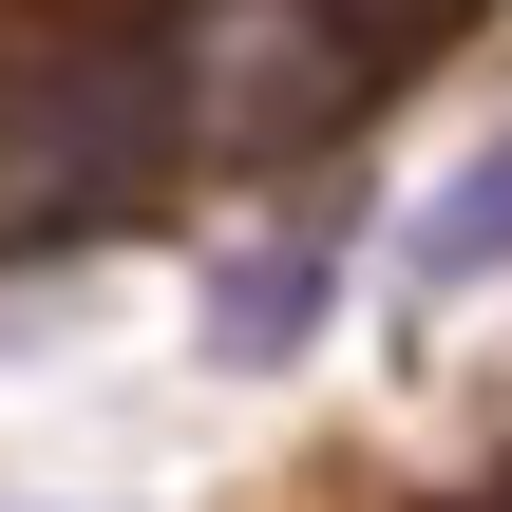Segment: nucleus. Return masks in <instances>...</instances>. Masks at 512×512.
Wrapping results in <instances>:
<instances>
[{"mask_svg": "<svg viewBox=\"0 0 512 512\" xmlns=\"http://www.w3.org/2000/svg\"><path fill=\"white\" fill-rule=\"evenodd\" d=\"M494 266H512V133H494V152H456L437 209L399 228V285H418V304H456V285H494Z\"/></svg>", "mask_w": 512, "mask_h": 512, "instance_id": "7ed1b4c3", "label": "nucleus"}, {"mask_svg": "<svg viewBox=\"0 0 512 512\" xmlns=\"http://www.w3.org/2000/svg\"><path fill=\"white\" fill-rule=\"evenodd\" d=\"M171 152V95L133 38H19L0 57V247H76L152 190Z\"/></svg>", "mask_w": 512, "mask_h": 512, "instance_id": "f257e3e1", "label": "nucleus"}, {"mask_svg": "<svg viewBox=\"0 0 512 512\" xmlns=\"http://www.w3.org/2000/svg\"><path fill=\"white\" fill-rule=\"evenodd\" d=\"M209 152H304V133H342V95H361V19L342 0H190V57L152 76Z\"/></svg>", "mask_w": 512, "mask_h": 512, "instance_id": "f03ea898", "label": "nucleus"}, {"mask_svg": "<svg viewBox=\"0 0 512 512\" xmlns=\"http://www.w3.org/2000/svg\"><path fill=\"white\" fill-rule=\"evenodd\" d=\"M304 323H323V247H247V266H209V361H304Z\"/></svg>", "mask_w": 512, "mask_h": 512, "instance_id": "20e7f679", "label": "nucleus"}]
</instances>
